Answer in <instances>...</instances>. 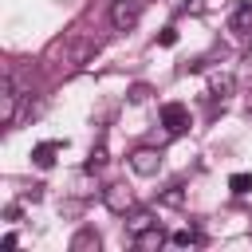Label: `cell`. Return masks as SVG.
Returning a JSON list of instances; mask_svg holds the SVG:
<instances>
[{"mask_svg": "<svg viewBox=\"0 0 252 252\" xmlns=\"http://www.w3.org/2000/svg\"><path fill=\"white\" fill-rule=\"evenodd\" d=\"M142 8H146V0H114V4H110V24H114L118 32H126V28L138 24Z\"/></svg>", "mask_w": 252, "mask_h": 252, "instance_id": "6da1fadb", "label": "cell"}, {"mask_svg": "<svg viewBox=\"0 0 252 252\" xmlns=\"http://www.w3.org/2000/svg\"><path fill=\"white\" fill-rule=\"evenodd\" d=\"M130 169H134L138 177H154V173L161 169V150H150V146L134 150V154H130Z\"/></svg>", "mask_w": 252, "mask_h": 252, "instance_id": "7a4b0ae2", "label": "cell"}, {"mask_svg": "<svg viewBox=\"0 0 252 252\" xmlns=\"http://www.w3.org/2000/svg\"><path fill=\"white\" fill-rule=\"evenodd\" d=\"M102 205H106L110 213L126 217V213L134 209V193H130L126 185H106V189H102Z\"/></svg>", "mask_w": 252, "mask_h": 252, "instance_id": "3957f363", "label": "cell"}, {"mask_svg": "<svg viewBox=\"0 0 252 252\" xmlns=\"http://www.w3.org/2000/svg\"><path fill=\"white\" fill-rule=\"evenodd\" d=\"M16 83H12V75H4L0 79V122L4 126H12V118H16Z\"/></svg>", "mask_w": 252, "mask_h": 252, "instance_id": "277c9868", "label": "cell"}, {"mask_svg": "<svg viewBox=\"0 0 252 252\" xmlns=\"http://www.w3.org/2000/svg\"><path fill=\"white\" fill-rule=\"evenodd\" d=\"M161 126L173 130V134L185 130V126H189V110H185L181 102H165V106H161Z\"/></svg>", "mask_w": 252, "mask_h": 252, "instance_id": "5b68a950", "label": "cell"}, {"mask_svg": "<svg viewBox=\"0 0 252 252\" xmlns=\"http://www.w3.org/2000/svg\"><path fill=\"white\" fill-rule=\"evenodd\" d=\"M165 244V232L158 228V224H146L142 232H134V248H142V252H154V248H161Z\"/></svg>", "mask_w": 252, "mask_h": 252, "instance_id": "8992f818", "label": "cell"}, {"mask_svg": "<svg viewBox=\"0 0 252 252\" xmlns=\"http://www.w3.org/2000/svg\"><path fill=\"white\" fill-rule=\"evenodd\" d=\"M98 248H102V236L94 228H79L71 236V252H98Z\"/></svg>", "mask_w": 252, "mask_h": 252, "instance_id": "52a82bcc", "label": "cell"}, {"mask_svg": "<svg viewBox=\"0 0 252 252\" xmlns=\"http://www.w3.org/2000/svg\"><path fill=\"white\" fill-rule=\"evenodd\" d=\"M59 150H63V142H39V146L32 150V161H35L39 169H47V165L55 161V154H59Z\"/></svg>", "mask_w": 252, "mask_h": 252, "instance_id": "ba28073f", "label": "cell"}, {"mask_svg": "<svg viewBox=\"0 0 252 252\" xmlns=\"http://www.w3.org/2000/svg\"><path fill=\"white\" fill-rule=\"evenodd\" d=\"M248 28H252V0H244V4L232 12V32H236V35H248Z\"/></svg>", "mask_w": 252, "mask_h": 252, "instance_id": "9c48e42d", "label": "cell"}, {"mask_svg": "<svg viewBox=\"0 0 252 252\" xmlns=\"http://www.w3.org/2000/svg\"><path fill=\"white\" fill-rule=\"evenodd\" d=\"M232 75H213L209 79V94H217V98H224V94H232Z\"/></svg>", "mask_w": 252, "mask_h": 252, "instance_id": "30bf717a", "label": "cell"}, {"mask_svg": "<svg viewBox=\"0 0 252 252\" xmlns=\"http://www.w3.org/2000/svg\"><path fill=\"white\" fill-rule=\"evenodd\" d=\"M158 205H165V209H181V205H185V189H181V185L165 189V193L158 197Z\"/></svg>", "mask_w": 252, "mask_h": 252, "instance_id": "8fae6325", "label": "cell"}, {"mask_svg": "<svg viewBox=\"0 0 252 252\" xmlns=\"http://www.w3.org/2000/svg\"><path fill=\"white\" fill-rule=\"evenodd\" d=\"M228 189H232L236 197L252 193V173H232V177H228Z\"/></svg>", "mask_w": 252, "mask_h": 252, "instance_id": "7c38bea8", "label": "cell"}, {"mask_svg": "<svg viewBox=\"0 0 252 252\" xmlns=\"http://www.w3.org/2000/svg\"><path fill=\"white\" fill-rule=\"evenodd\" d=\"M102 165H106V150H102V146H94V150H91V158H87V165H83V169H87V173H94V169H102Z\"/></svg>", "mask_w": 252, "mask_h": 252, "instance_id": "4fadbf2b", "label": "cell"}, {"mask_svg": "<svg viewBox=\"0 0 252 252\" xmlns=\"http://www.w3.org/2000/svg\"><path fill=\"white\" fill-rule=\"evenodd\" d=\"M169 240H173V244H181V248H185V244H197V240H201V236H197V232H193V228H177V232H173V236H169Z\"/></svg>", "mask_w": 252, "mask_h": 252, "instance_id": "5bb4252c", "label": "cell"}, {"mask_svg": "<svg viewBox=\"0 0 252 252\" xmlns=\"http://www.w3.org/2000/svg\"><path fill=\"white\" fill-rule=\"evenodd\" d=\"M158 43H161V47H173V43H177V28H161Z\"/></svg>", "mask_w": 252, "mask_h": 252, "instance_id": "9a60e30c", "label": "cell"}, {"mask_svg": "<svg viewBox=\"0 0 252 252\" xmlns=\"http://www.w3.org/2000/svg\"><path fill=\"white\" fill-rule=\"evenodd\" d=\"M146 94H150V91H146L142 83H138V87H130V102H146Z\"/></svg>", "mask_w": 252, "mask_h": 252, "instance_id": "2e32d148", "label": "cell"}, {"mask_svg": "<svg viewBox=\"0 0 252 252\" xmlns=\"http://www.w3.org/2000/svg\"><path fill=\"white\" fill-rule=\"evenodd\" d=\"M146 224H150V217H146V213H134V220H130V228H134V232H142Z\"/></svg>", "mask_w": 252, "mask_h": 252, "instance_id": "e0dca14e", "label": "cell"}, {"mask_svg": "<svg viewBox=\"0 0 252 252\" xmlns=\"http://www.w3.org/2000/svg\"><path fill=\"white\" fill-rule=\"evenodd\" d=\"M16 244H20V236H16V232H8V236H4V240H0V248H4V252H12V248H16Z\"/></svg>", "mask_w": 252, "mask_h": 252, "instance_id": "ac0fdd59", "label": "cell"}, {"mask_svg": "<svg viewBox=\"0 0 252 252\" xmlns=\"http://www.w3.org/2000/svg\"><path fill=\"white\" fill-rule=\"evenodd\" d=\"M181 8H185V12H201V8H205V0H185Z\"/></svg>", "mask_w": 252, "mask_h": 252, "instance_id": "d6986e66", "label": "cell"}, {"mask_svg": "<svg viewBox=\"0 0 252 252\" xmlns=\"http://www.w3.org/2000/svg\"><path fill=\"white\" fill-rule=\"evenodd\" d=\"M110 4H114V0H110Z\"/></svg>", "mask_w": 252, "mask_h": 252, "instance_id": "ffe728a7", "label": "cell"}]
</instances>
